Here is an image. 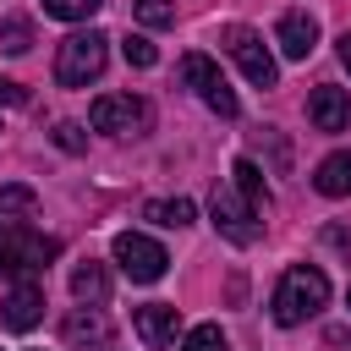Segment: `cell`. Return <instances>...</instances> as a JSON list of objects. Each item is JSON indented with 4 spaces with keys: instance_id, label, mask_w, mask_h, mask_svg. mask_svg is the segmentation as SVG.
I'll list each match as a JSON object with an SVG mask.
<instances>
[{
    "instance_id": "4316f807",
    "label": "cell",
    "mask_w": 351,
    "mask_h": 351,
    "mask_svg": "<svg viewBox=\"0 0 351 351\" xmlns=\"http://www.w3.org/2000/svg\"><path fill=\"white\" fill-rule=\"evenodd\" d=\"M340 66H346V71H351V33H346V38H340Z\"/></svg>"
},
{
    "instance_id": "ffe728a7",
    "label": "cell",
    "mask_w": 351,
    "mask_h": 351,
    "mask_svg": "<svg viewBox=\"0 0 351 351\" xmlns=\"http://www.w3.org/2000/svg\"><path fill=\"white\" fill-rule=\"evenodd\" d=\"M181 351H230V340H225L219 324H197V329L181 340Z\"/></svg>"
},
{
    "instance_id": "4fadbf2b",
    "label": "cell",
    "mask_w": 351,
    "mask_h": 351,
    "mask_svg": "<svg viewBox=\"0 0 351 351\" xmlns=\"http://www.w3.org/2000/svg\"><path fill=\"white\" fill-rule=\"evenodd\" d=\"M60 340H66V346H104V340H110V324H104V313H93V307H77V313H66V324H60Z\"/></svg>"
},
{
    "instance_id": "e0dca14e",
    "label": "cell",
    "mask_w": 351,
    "mask_h": 351,
    "mask_svg": "<svg viewBox=\"0 0 351 351\" xmlns=\"http://www.w3.org/2000/svg\"><path fill=\"white\" fill-rule=\"evenodd\" d=\"M230 181H236V192H241V197H247L258 214L269 208V192H263V170H258L252 159H236V165H230Z\"/></svg>"
},
{
    "instance_id": "5b68a950",
    "label": "cell",
    "mask_w": 351,
    "mask_h": 351,
    "mask_svg": "<svg viewBox=\"0 0 351 351\" xmlns=\"http://www.w3.org/2000/svg\"><path fill=\"white\" fill-rule=\"evenodd\" d=\"M110 252H115V263H121V274H126L132 285H154V280H165V269H170V252H165L154 236H143V230H121Z\"/></svg>"
},
{
    "instance_id": "2e32d148",
    "label": "cell",
    "mask_w": 351,
    "mask_h": 351,
    "mask_svg": "<svg viewBox=\"0 0 351 351\" xmlns=\"http://www.w3.org/2000/svg\"><path fill=\"white\" fill-rule=\"evenodd\" d=\"M143 219H154V225H165V230H181V225L197 219V208H192V197H154V203L143 208Z\"/></svg>"
},
{
    "instance_id": "3957f363",
    "label": "cell",
    "mask_w": 351,
    "mask_h": 351,
    "mask_svg": "<svg viewBox=\"0 0 351 351\" xmlns=\"http://www.w3.org/2000/svg\"><path fill=\"white\" fill-rule=\"evenodd\" d=\"M104 60H110V38L104 33H66L60 38V49H55V82L60 88H88L99 71H104Z\"/></svg>"
},
{
    "instance_id": "d6986e66",
    "label": "cell",
    "mask_w": 351,
    "mask_h": 351,
    "mask_svg": "<svg viewBox=\"0 0 351 351\" xmlns=\"http://www.w3.org/2000/svg\"><path fill=\"white\" fill-rule=\"evenodd\" d=\"M0 49L27 55V49H33V22H27V16H5V22H0Z\"/></svg>"
},
{
    "instance_id": "7c38bea8",
    "label": "cell",
    "mask_w": 351,
    "mask_h": 351,
    "mask_svg": "<svg viewBox=\"0 0 351 351\" xmlns=\"http://www.w3.org/2000/svg\"><path fill=\"white\" fill-rule=\"evenodd\" d=\"M274 44H280V55H285V60H307V55H313V44H318V22H313L307 11H285V16H280V27H274Z\"/></svg>"
},
{
    "instance_id": "cb8c5ba5",
    "label": "cell",
    "mask_w": 351,
    "mask_h": 351,
    "mask_svg": "<svg viewBox=\"0 0 351 351\" xmlns=\"http://www.w3.org/2000/svg\"><path fill=\"white\" fill-rule=\"evenodd\" d=\"M55 143H60L66 154H82V148H88V137H82L77 121H60V126H55Z\"/></svg>"
},
{
    "instance_id": "44dd1931",
    "label": "cell",
    "mask_w": 351,
    "mask_h": 351,
    "mask_svg": "<svg viewBox=\"0 0 351 351\" xmlns=\"http://www.w3.org/2000/svg\"><path fill=\"white\" fill-rule=\"evenodd\" d=\"M99 5H104V0H44V11L60 16V22H88Z\"/></svg>"
},
{
    "instance_id": "5bb4252c",
    "label": "cell",
    "mask_w": 351,
    "mask_h": 351,
    "mask_svg": "<svg viewBox=\"0 0 351 351\" xmlns=\"http://www.w3.org/2000/svg\"><path fill=\"white\" fill-rule=\"evenodd\" d=\"M71 296H77V302H88V307H99V302L110 296V274H104V263L82 258V263L71 269Z\"/></svg>"
},
{
    "instance_id": "ac0fdd59",
    "label": "cell",
    "mask_w": 351,
    "mask_h": 351,
    "mask_svg": "<svg viewBox=\"0 0 351 351\" xmlns=\"http://www.w3.org/2000/svg\"><path fill=\"white\" fill-rule=\"evenodd\" d=\"M33 208H38L33 186H0V219H27Z\"/></svg>"
},
{
    "instance_id": "8fae6325",
    "label": "cell",
    "mask_w": 351,
    "mask_h": 351,
    "mask_svg": "<svg viewBox=\"0 0 351 351\" xmlns=\"http://www.w3.org/2000/svg\"><path fill=\"white\" fill-rule=\"evenodd\" d=\"M132 324H137V335H143L148 351H165V346L176 340V329H181V313H176L170 302H148V307L132 313Z\"/></svg>"
},
{
    "instance_id": "8992f818",
    "label": "cell",
    "mask_w": 351,
    "mask_h": 351,
    "mask_svg": "<svg viewBox=\"0 0 351 351\" xmlns=\"http://www.w3.org/2000/svg\"><path fill=\"white\" fill-rule=\"evenodd\" d=\"M88 121H93V132H110V137H137V132H148L154 110H148L137 93H99V99L88 104Z\"/></svg>"
},
{
    "instance_id": "603a6c76",
    "label": "cell",
    "mask_w": 351,
    "mask_h": 351,
    "mask_svg": "<svg viewBox=\"0 0 351 351\" xmlns=\"http://www.w3.org/2000/svg\"><path fill=\"white\" fill-rule=\"evenodd\" d=\"M121 55H126V66H143V71H148V66L159 60V49H154V44H148L143 33H132V38L121 44Z\"/></svg>"
},
{
    "instance_id": "7a4b0ae2",
    "label": "cell",
    "mask_w": 351,
    "mask_h": 351,
    "mask_svg": "<svg viewBox=\"0 0 351 351\" xmlns=\"http://www.w3.org/2000/svg\"><path fill=\"white\" fill-rule=\"evenodd\" d=\"M55 252H60V241H55V236L27 230L22 219H5V225H0V274L33 280V274H44V269H49V258H55Z\"/></svg>"
},
{
    "instance_id": "52a82bcc",
    "label": "cell",
    "mask_w": 351,
    "mask_h": 351,
    "mask_svg": "<svg viewBox=\"0 0 351 351\" xmlns=\"http://www.w3.org/2000/svg\"><path fill=\"white\" fill-rule=\"evenodd\" d=\"M181 82H186L219 121H236V110H241V104H236V88L225 82V71H219L208 55H186V60H181Z\"/></svg>"
},
{
    "instance_id": "277c9868",
    "label": "cell",
    "mask_w": 351,
    "mask_h": 351,
    "mask_svg": "<svg viewBox=\"0 0 351 351\" xmlns=\"http://www.w3.org/2000/svg\"><path fill=\"white\" fill-rule=\"evenodd\" d=\"M219 44H225V55L241 66V77H247L252 88H274V82H280V66H274V55L263 49V38H258L252 27L230 22V27H219Z\"/></svg>"
},
{
    "instance_id": "6da1fadb",
    "label": "cell",
    "mask_w": 351,
    "mask_h": 351,
    "mask_svg": "<svg viewBox=\"0 0 351 351\" xmlns=\"http://www.w3.org/2000/svg\"><path fill=\"white\" fill-rule=\"evenodd\" d=\"M324 302H329V280H324V269H313V263H291V269L280 274L269 307H274V324L296 329V324H307Z\"/></svg>"
},
{
    "instance_id": "83f0119b",
    "label": "cell",
    "mask_w": 351,
    "mask_h": 351,
    "mask_svg": "<svg viewBox=\"0 0 351 351\" xmlns=\"http://www.w3.org/2000/svg\"><path fill=\"white\" fill-rule=\"evenodd\" d=\"M346 302H351V285H346Z\"/></svg>"
},
{
    "instance_id": "484cf974",
    "label": "cell",
    "mask_w": 351,
    "mask_h": 351,
    "mask_svg": "<svg viewBox=\"0 0 351 351\" xmlns=\"http://www.w3.org/2000/svg\"><path fill=\"white\" fill-rule=\"evenodd\" d=\"M324 236H329V241H335V247H340V252H346V258H351V236H346V230H340V225H329V230H324Z\"/></svg>"
},
{
    "instance_id": "9a60e30c",
    "label": "cell",
    "mask_w": 351,
    "mask_h": 351,
    "mask_svg": "<svg viewBox=\"0 0 351 351\" xmlns=\"http://www.w3.org/2000/svg\"><path fill=\"white\" fill-rule=\"evenodd\" d=\"M313 186L324 197H351V154H329L318 170H313Z\"/></svg>"
},
{
    "instance_id": "ba28073f",
    "label": "cell",
    "mask_w": 351,
    "mask_h": 351,
    "mask_svg": "<svg viewBox=\"0 0 351 351\" xmlns=\"http://www.w3.org/2000/svg\"><path fill=\"white\" fill-rule=\"evenodd\" d=\"M208 214H214V230L225 236V241H236V247H252L258 241V208L247 203V197H236V186H214V197H208Z\"/></svg>"
},
{
    "instance_id": "d4e9b609",
    "label": "cell",
    "mask_w": 351,
    "mask_h": 351,
    "mask_svg": "<svg viewBox=\"0 0 351 351\" xmlns=\"http://www.w3.org/2000/svg\"><path fill=\"white\" fill-rule=\"evenodd\" d=\"M0 99L22 110V104H27V88H22V82H11V77H0Z\"/></svg>"
},
{
    "instance_id": "9c48e42d",
    "label": "cell",
    "mask_w": 351,
    "mask_h": 351,
    "mask_svg": "<svg viewBox=\"0 0 351 351\" xmlns=\"http://www.w3.org/2000/svg\"><path fill=\"white\" fill-rule=\"evenodd\" d=\"M44 318V291H38V280H16L11 291H5V302H0V324L5 329H33Z\"/></svg>"
},
{
    "instance_id": "7402d4cb",
    "label": "cell",
    "mask_w": 351,
    "mask_h": 351,
    "mask_svg": "<svg viewBox=\"0 0 351 351\" xmlns=\"http://www.w3.org/2000/svg\"><path fill=\"white\" fill-rule=\"evenodd\" d=\"M137 22L143 27H170L176 22V5L170 0H137Z\"/></svg>"
},
{
    "instance_id": "30bf717a",
    "label": "cell",
    "mask_w": 351,
    "mask_h": 351,
    "mask_svg": "<svg viewBox=\"0 0 351 351\" xmlns=\"http://www.w3.org/2000/svg\"><path fill=\"white\" fill-rule=\"evenodd\" d=\"M307 121L318 126V132H346L351 126V88H313L307 93Z\"/></svg>"
}]
</instances>
